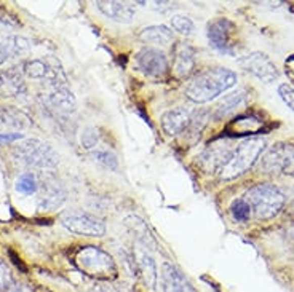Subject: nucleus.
I'll use <instances>...</instances> for the list:
<instances>
[{
    "instance_id": "nucleus-33",
    "label": "nucleus",
    "mask_w": 294,
    "mask_h": 292,
    "mask_svg": "<svg viewBox=\"0 0 294 292\" xmlns=\"http://www.w3.org/2000/svg\"><path fill=\"white\" fill-rule=\"evenodd\" d=\"M23 133H0V144H12L16 140H23Z\"/></svg>"
},
{
    "instance_id": "nucleus-23",
    "label": "nucleus",
    "mask_w": 294,
    "mask_h": 292,
    "mask_svg": "<svg viewBox=\"0 0 294 292\" xmlns=\"http://www.w3.org/2000/svg\"><path fill=\"white\" fill-rule=\"evenodd\" d=\"M23 72L26 77L34 80H47L50 74V58L45 59H30L23 66Z\"/></svg>"
},
{
    "instance_id": "nucleus-22",
    "label": "nucleus",
    "mask_w": 294,
    "mask_h": 292,
    "mask_svg": "<svg viewBox=\"0 0 294 292\" xmlns=\"http://www.w3.org/2000/svg\"><path fill=\"white\" fill-rule=\"evenodd\" d=\"M139 38L144 43L165 46L173 42V31H170L166 26H149L141 31Z\"/></svg>"
},
{
    "instance_id": "nucleus-29",
    "label": "nucleus",
    "mask_w": 294,
    "mask_h": 292,
    "mask_svg": "<svg viewBox=\"0 0 294 292\" xmlns=\"http://www.w3.org/2000/svg\"><path fill=\"white\" fill-rule=\"evenodd\" d=\"M171 26L176 32L182 34V35H190L194 32V23H192V19L184 16V15H175L171 18Z\"/></svg>"
},
{
    "instance_id": "nucleus-11",
    "label": "nucleus",
    "mask_w": 294,
    "mask_h": 292,
    "mask_svg": "<svg viewBox=\"0 0 294 292\" xmlns=\"http://www.w3.org/2000/svg\"><path fill=\"white\" fill-rule=\"evenodd\" d=\"M66 201V190L58 180L45 179L38 184V209L55 211Z\"/></svg>"
},
{
    "instance_id": "nucleus-32",
    "label": "nucleus",
    "mask_w": 294,
    "mask_h": 292,
    "mask_svg": "<svg viewBox=\"0 0 294 292\" xmlns=\"http://www.w3.org/2000/svg\"><path fill=\"white\" fill-rule=\"evenodd\" d=\"M278 94L283 99V103L294 112V88L288 83H281L278 86Z\"/></svg>"
},
{
    "instance_id": "nucleus-21",
    "label": "nucleus",
    "mask_w": 294,
    "mask_h": 292,
    "mask_svg": "<svg viewBox=\"0 0 294 292\" xmlns=\"http://www.w3.org/2000/svg\"><path fill=\"white\" fill-rule=\"evenodd\" d=\"M125 225H127V228L131 231V233H133V236L139 241L141 245H144L146 248H150V249H154L157 246L155 239H154V236H152L150 231H149V228H147L144 220H141L136 216H128L125 219Z\"/></svg>"
},
{
    "instance_id": "nucleus-34",
    "label": "nucleus",
    "mask_w": 294,
    "mask_h": 292,
    "mask_svg": "<svg viewBox=\"0 0 294 292\" xmlns=\"http://www.w3.org/2000/svg\"><path fill=\"white\" fill-rule=\"evenodd\" d=\"M8 292H34V289L30 287L29 284L19 283V284H13L12 287L8 289Z\"/></svg>"
},
{
    "instance_id": "nucleus-14",
    "label": "nucleus",
    "mask_w": 294,
    "mask_h": 292,
    "mask_svg": "<svg viewBox=\"0 0 294 292\" xmlns=\"http://www.w3.org/2000/svg\"><path fill=\"white\" fill-rule=\"evenodd\" d=\"M96 7L101 13L107 16L109 19L117 23L128 24L133 21L136 15L135 4L131 2H117V0H110V2H96Z\"/></svg>"
},
{
    "instance_id": "nucleus-30",
    "label": "nucleus",
    "mask_w": 294,
    "mask_h": 292,
    "mask_svg": "<svg viewBox=\"0 0 294 292\" xmlns=\"http://www.w3.org/2000/svg\"><path fill=\"white\" fill-rule=\"evenodd\" d=\"M80 142H82V147L87 150L96 149V145L99 144V133L96 128H85L82 137H80Z\"/></svg>"
},
{
    "instance_id": "nucleus-3",
    "label": "nucleus",
    "mask_w": 294,
    "mask_h": 292,
    "mask_svg": "<svg viewBox=\"0 0 294 292\" xmlns=\"http://www.w3.org/2000/svg\"><path fill=\"white\" fill-rule=\"evenodd\" d=\"M13 157L21 165L40 171L55 169L59 163V155L55 149L38 139H23L13 147Z\"/></svg>"
},
{
    "instance_id": "nucleus-28",
    "label": "nucleus",
    "mask_w": 294,
    "mask_h": 292,
    "mask_svg": "<svg viewBox=\"0 0 294 292\" xmlns=\"http://www.w3.org/2000/svg\"><path fill=\"white\" fill-rule=\"evenodd\" d=\"M230 213H232V217L238 220V222H246L251 217V208L245 200L238 198L230 205Z\"/></svg>"
},
{
    "instance_id": "nucleus-12",
    "label": "nucleus",
    "mask_w": 294,
    "mask_h": 292,
    "mask_svg": "<svg viewBox=\"0 0 294 292\" xmlns=\"http://www.w3.org/2000/svg\"><path fill=\"white\" fill-rule=\"evenodd\" d=\"M161 290L163 292H197L190 281L175 265L165 262L161 265Z\"/></svg>"
},
{
    "instance_id": "nucleus-2",
    "label": "nucleus",
    "mask_w": 294,
    "mask_h": 292,
    "mask_svg": "<svg viewBox=\"0 0 294 292\" xmlns=\"http://www.w3.org/2000/svg\"><path fill=\"white\" fill-rule=\"evenodd\" d=\"M266 149V139L253 136L240 140L237 145L232 147L226 162L219 168L218 174L221 179L230 180L241 174H245L249 168L256 165L261 154Z\"/></svg>"
},
{
    "instance_id": "nucleus-10",
    "label": "nucleus",
    "mask_w": 294,
    "mask_h": 292,
    "mask_svg": "<svg viewBox=\"0 0 294 292\" xmlns=\"http://www.w3.org/2000/svg\"><path fill=\"white\" fill-rule=\"evenodd\" d=\"M138 69L149 77H165L168 72V58L157 48H143L136 56Z\"/></svg>"
},
{
    "instance_id": "nucleus-6",
    "label": "nucleus",
    "mask_w": 294,
    "mask_h": 292,
    "mask_svg": "<svg viewBox=\"0 0 294 292\" xmlns=\"http://www.w3.org/2000/svg\"><path fill=\"white\" fill-rule=\"evenodd\" d=\"M259 169L266 174L294 176V144L277 142L259 158Z\"/></svg>"
},
{
    "instance_id": "nucleus-7",
    "label": "nucleus",
    "mask_w": 294,
    "mask_h": 292,
    "mask_svg": "<svg viewBox=\"0 0 294 292\" xmlns=\"http://www.w3.org/2000/svg\"><path fill=\"white\" fill-rule=\"evenodd\" d=\"M61 224L70 233L82 236H103L106 233L103 220L85 211H69L61 217Z\"/></svg>"
},
{
    "instance_id": "nucleus-20",
    "label": "nucleus",
    "mask_w": 294,
    "mask_h": 292,
    "mask_svg": "<svg viewBox=\"0 0 294 292\" xmlns=\"http://www.w3.org/2000/svg\"><path fill=\"white\" fill-rule=\"evenodd\" d=\"M136 259V265H138V270L141 276H143L146 286L154 290L155 286H157V279H158V273H157V265L154 259L150 257V254L144 253V251H141V253H136L135 256Z\"/></svg>"
},
{
    "instance_id": "nucleus-25",
    "label": "nucleus",
    "mask_w": 294,
    "mask_h": 292,
    "mask_svg": "<svg viewBox=\"0 0 294 292\" xmlns=\"http://www.w3.org/2000/svg\"><path fill=\"white\" fill-rule=\"evenodd\" d=\"M4 46L7 48V52L10 55V58H19V56H24L29 52V40L21 37V35H10L5 38V43Z\"/></svg>"
},
{
    "instance_id": "nucleus-17",
    "label": "nucleus",
    "mask_w": 294,
    "mask_h": 292,
    "mask_svg": "<svg viewBox=\"0 0 294 292\" xmlns=\"http://www.w3.org/2000/svg\"><path fill=\"white\" fill-rule=\"evenodd\" d=\"M0 126L15 129L16 133H19V131H26L32 126V118L21 109L12 106H0Z\"/></svg>"
},
{
    "instance_id": "nucleus-27",
    "label": "nucleus",
    "mask_w": 294,
    "mask_h": 292,
    "mask_svg": "<svg viewBox=\"0 0 294 292\" xmlns=\"http://www.w3.org/2000/svg\"><path fill=\"white\" fill-rule=\"evenodd\" d=\"M16 190L19 193L24 195H32L38 192V180L32 173H24L23 176H19L16 180Z\"/></svg>"
},
{
    "instance_id": "nucleus-18",
    "label": "nucleus",
    "mask_w": 294,
    "mask_h": 292,
    "mask_svg": "<svg viewBox=\"0 0 294 292\" xmlns=\"http://www.w3.org/2000/svg\"><path fill=\"white\" fill-rule=\"evenodd\" d=\"M195 67V52L194 48L186 45V43H179L176 46V53H175V63H173V72L178 78H187L192 70Z\"/></svg>"
},
{
    "instance_id": "nucleus-35",
    "label": "nucleus",
    "mask_w": 294,
    "mask_h": 292,
    "mask_svg": "<svg viewBox=\"0 0 294 292\" xmlns=\"http://www.w3.org/2000/svg\"><path fill=\"white\" fill-rule=\"evenodd\" d=\"M103 292H130L127 287L123 286H115V284H107L106 287H103Z\"/></svg>"
},
{
    "instance_id": "nucleus-9",
    "label": "nucleus",
    "mask_w": 294,
    "mask_h": 292,
    "mask_svg": "<svg viewBox=\"0 0 294 292\" xmlns=\"http://www.w3.org/2000/svg\"><path fill=\"white\" fill-rule=\"evenodd\" d=\"M237 64L246 70V72L253 74L255 77H258L259 80L266 83L273 82L277 77H278V70L277 66L272 63V59L266 55V53H261V52H255V53H249L246 56L240 58Z\"/></svg>"
},
{
    "instance_id": "nucleus-13",
    "label": "nucleus",
    "mask_w": 294,
    "mask_h": 292,
    "mask_svg": "<svg viewBox=\"0 0 294 292\" xmlns=\"http://www.w3.org/2000/svg\"><path fill=\"white\" fill-rule=\"evenodd\" d=\"M45 103L63 114H70L77 109V99L74 93L66 86H48V93L45 94Z\"/></svg>"
},
{
    "instance_id": "nucleus-37",
    "label": "nucleus",
    "mask_w": 294,
    "mask_h": 292,
    "mask_svg": "<svg viewBox=\"0 0 294 292\" xmlns=\"http://www.w3.org/2000/svg\"><path fill=\"white\" fill-rule=\"evenodd\" d=\"M286 214H288V217H291L294 220V201H291V203H289V206L286 209Z\"/></svg>"
},
{
    "instance_id": "nucleus-5",
    "label": "nucleus",
    "mask_w": 294,
    "mask_h": 292,
    "mask_svg": "<svg viewBox=\"0 0 294 292\" xmlns=\"http://www.w3.org/2000/svg\"><path fill=\"white\" fill-rule=\"evenodd\" d=\"M243 200L249 205L251 213H255L256 219L259 220H269L275 217L285 205V197L272 184L253 185L245 193Z\"/></svg>"
},
{
    "instance_id": "nucleus-36",
    "label": "nucleus",
    "mask_w": 294,
    "mask_h": 292,
    "mask_svg": "<svg viewBox=\"0 0 294 292\" xmlns=\"http://www.w3.org/2000/svg\"><path fill=\"white\" fill-rule=\"evenodd\" d=\"M10 59V55L7 52V48L4 46V43H0V66H4Z\"/></svg>"
},
{
    "instance_id": "nucleus-16",
    "label": "nucleus",
    "mask_w": 294,
    "mask_h": 292,
    "mask_svg": "<svg viewBox=\"0 0 294 292\" xmlns=\"http://www.w3.org/2000/svg\"><path fill=\"white\" fill-rule=\"evenodd\" d=\"M190 110L186 107H176L171 109L161 117V128L166 134L176 136L179 133H184L190 123Z\"/></svg>"
},
{
    "instance_id": "nucleus-4",
    "label": "nucleus",
    "mask_w": 294,
    "mask_h": 292,
    "mask_svg": "<svg viewBox=\"0 0 294 292\" xmlns=\"http://www.w3.org/2000/svg\"><path fill=\"white\" fill-rule=\"evenodd\" d=\"M74 262L80 271H83L85 275L91 278L110 281L117 276V265L112 256L101 248L96 246L80 248L75 253Z\"/></svg>"
},
{
    "instance_id": "nucleus-15",
    "label": "nucleus",
    "mask_w": 294,
    "mask_h": 292,
    "mask_svg": "<svg viewBox=\"0 0 294 292\" xmlns=\"http://www.w3.org/2000/svg\"><path fill=\"white\" fill-rule=\"evenodd\" d=\"M24 91H26L24 77L18 70V67L0 70V96L15 98L23 94Z\"/></svg>"
},
{
    "instance_id": "nucleus-1",
    "label": "nucleus",
    "mask_w": 294,
    "mask_h": 292,
    "mask_svg": "<svg viewBox=\"0 0 294 292\" xmlns=\"http://www.w3.org/2000/svg\"><path fill=\"white\" fill-rule=\"evenodd\" d=\"M237 85V74L226 67H211L198 72L186 86V96L195 104H205Z\"/></svg>"
},
{
    "instance_id": "nucleus-8",
    "label": "nucleus",
    "mask_w": 294,
    "mask_h": 292,
    "mask_svg": "<svg viewBox=\"0 0 294 292\" xmlns=\"http://www.w3.org/2000/svg\"><path fill=\"white\" fill-rule=\"evenodd\" d=\"M234 32L235 24L227 18H218L208 26V40L209 45L221 53L234 55Z\"/></svg>"
},
{
    "instance_id": "nucleus-24",
    "label": "nucleus",
    "mask_w": 294,
    "mask_h": 292,
    "mask_svg": "<svg viewBox=\"0 0 294 292\" xmlns=\"http://www.w3.org/2000/svg\"><path fill=\"white\" fill-rule=\"evenodd\" d=\"M208 120H209V110L201 109V110H198V112H195L194 115L190 117V123L186 129L187 136L192 137L194 140L197 137H200L201 131H203L205 126L208 125Z\"/></svg>"
},
{
    "instance_id": "nucleus-26",
    "label": "nucleus",
    "mask_w": 294,
    "mask_h": 292,
    "mask_svg": "<svg viewBox=\"0 0 294 292\" xmlns=\"http://www.w3.org/2000/svg\"><path fill=\"white\" fill-rule=\"evenodd\" d=\"M91 157H93L96 163H99L101 166H104L110 171L118 169V160L115 154L110 152L109 149H95L93 152H91Z\"/></svg>"
},
{
    "instance_id": "nucleus-19",
    "label": "nucleus",
    "mask_w": 294,
    "mask_h": 292,
    "mask_svg": "<svg viewBox=\"0 0 294 292\" xmlns=\"http://www.w3.org/2000/svg\"><path fill=\"white\" fill-rule=\"evenodd\" d=\"M245 103H246V91L245 89H237V91H232V93L226 94L219 101L213 117H215V120L226 118L230 114H234L235 110L238 107H241Z\"/></svg>"
},
{
    "instance_id": "nucleus-31",
    "label": "nucleus",
    "mask_w": 294,
    "mask_h": 292,
    "mask_svg": "<svg viewBox=\"0 0 294 292\" xmlns=\"http://www.w3.org/2000/svg\"><path fill=\"white\" fill-rule=\"evenodd\" d=\"M12 286H13V278H12V273H10V268L0 259V292H8V289Z\"/></svg>"
}]
</instances>
